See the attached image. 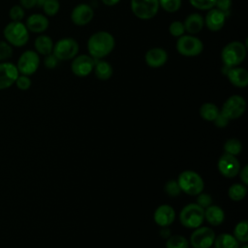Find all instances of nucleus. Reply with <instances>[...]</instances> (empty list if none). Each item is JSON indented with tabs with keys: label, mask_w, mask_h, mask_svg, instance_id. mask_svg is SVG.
<instances>
[{
	"label": "nucleus",
	"mask_w": 248,
	"mask_h": 248,
	"mask_svg": "<svg viewBox=\"0 0 248 248\" xmlns=\"http://www.w3.org/2000/svg\"><path fill=\"white\" fill-rule=\"evenodd\" d=\"M115 46L113 35L108 31L100 30L93 33L87 40L88 54L95 60L107 57Z\"/></svg>",
	"instance_id": "f257e3e1"
},
{
	"label": "nucleus",
	"mask_w": 248,
	"mask_h": 248,
	"mask_svg": "<svg viewBox=\"0 0 248 248\" xmlns=\"http://www.w3.org/2000/svg\"><path fill=\"white\" fill-rule=\"evenodd\" d=\"M247 55L246 44L239 41L228 43L221 50V60L223 66L232 68L240 66Z\"/></svg>",
	"instance_id": "f03ea898"
},
{
	"label": "nucleus",
	"mask_w": 248,
	"mask_h": 248,
	"mask_svg": "<svg viewBox=\"0 0 248 248\" xmlns=\"http://www.w3.org/2000/svg\"><path fill=\"white\" fill-rule=\"evenodd\" d=\"M178 186L181 192L189 196H197L203 191L204 182L202 177L194 170H184L177 178Z\"/></svg>",
	"instance_id": "7ed1b4c3"
},
{
	"label": "nucleus",
	"mask_w": 248,
	"mask_h": 248,
	"mask_svg": "<svg viewBox=\"0 0 248 248\" xmlns=\"http://www.w3.org/2000/svg\"><path fill=\"white\" fill-rule=\"evenodd\" d=\"M4 38L11 46L21 47L25 46L29 40V31L21 21L9 22L3 31Z\"/></svg>",
	"instance_id": "20e7f679"
},
{
	"label": "nucleus",
	"mask_w": 248,
	"mask_h": 248,
	"mask_svg": "<svg viewBox=\"0 0 248 248\" xmlns=\"http://www.w3.org/2000/svg\"><path fill=\"white\" fill-rule=\"evenodd\" d=\"M179 221L185 228H199L204 221V209L196 202L188 203L180 210Z\"/></svg>",
	"instance_id": "39448f33"
},
{
	"label": "nucleus",
	"mask_w": 248,
	"mask_h": 248,
	"mask_svg": "<svg viewBox=\"0 0 248 248\" xmlns=\"http://www.w3.org/2000/svg\"><path fill=\"white\" fill-rule=\"evenodd\" d=\"M177 52L185 57H195L203 50V43L201 39L191 34H184L177 38L175 43Z\"/></svg>",
	"instance_id": "423d86ee"
},
{
	"label": "nucleus",
	"mask_w": 248,
	"mask_h": 248,
	"mask_svg": "<svg viewBox=\"0 0 248 248\" xmlns=\"http://www.w3.org/2000/svg\"><path fill=\"white\" fill-rule=\"evenodd\" d=\"M79 45L78 41L71 37L59 39L54 45L52 53L59 61L72 60L78 54Z\"/></svg>",
	"instance_id": "0eeeda50"
},
{
	"label": "nucleus",
	"mask_w": 248,
	"mask_h": 248,
	"mask_svg": "<svg viewBox=\"0 0 248 248\" xmlns=\"http://www.w3.org/2000/svg\"><path fill=\"white\" fill-rule=\"evenodd\" d=\"M131 11L141 20H149L156 16L160 9L159 0H131Z\"/></svg>",
	"instance_id": "6e6552de"
},
{
	"label": "nucleus",
	"mask_w": 248,
	"mask_h": 248,
	"mask_svg": "<svg viewBox=\"0 0 248 248\" xmlns=\"http://www.w3.org/2000/svg\"><path fill=\"white\" fill-rule=\"evenodd\" d=\"M246 110V101L240 95L230 96L222 105L221 112L231 119H237L244 114Z\"/></svg>",
	"instance_id": "1a4fd4ad"
},
{
	"label": "nucleus",
	"mask_w": 248,
	"mask_h": 248,
	"mask_svg": "<svg viewBox=\"0 0 248 248\" xmlns=\"http://www.w3.org/2000/svg\"><path fill=\"white\" fill-rule=\"evenodd\" d=\"M16 66L20 75L29 77L37 72L40 66V56L35 50H25L18 57Z\"/></svg>",
	"instance_id": "9d476101"
},
{
	"label": "nucleus",
	"mask_w": 248,
	"mask_h": 248,
	"mask_svg": "<svg viewBox=\"0 0 248 248\" xmlns=\"http://www.w3.org/2000/svg\"><path fill=\"white\" fill-rule=\"evenodd\" d=\"M215 232L209 227L196 228L191 233L189 244L193 248H210L213 246Z\"/></svg>",
	"instance_id": "9b49d317"
},
{
	"label": "nucleus",
	"mask_w": 248,
	"mask_h": 248,
	"mask_svg": "<svg viewBox=\"0 0 248 248\" xmlns=\"http://www.w3.org/2000/svg\"><path fill=\"white\" fill-rule=\"evenodd\" d=\"M94 64L95 59L89 54H78L72 59L71 70L75 76L85 78L93 72Z\"/></svg>",
	"instance_id": "f8f14e48"
},
{
	"label": "nucleus",
	"mask_w": 248,
	"mask_h": 248,
	"mask_svg": "<svg viewBox=\"0 0 248 248\" xmlns=\"http://www.w3.org/2000/svg\"><path fill=\"white\" fill-rule=\"evenodd\" d=\"M217 168L223 176L232 178L238 174L240 170V163L235 156L224 153L218 160Z\"/></svg>",
	"instance_id": "ddd939ff"
},
{
	"label": "nucleus",
	"mask_w": 248,
	"mask_h": 248,
	"mask_svg": "<svg viewBox=\"0 0 248 248\" xmlns=\"http://www.w3.org/2000/svg\"><path fill=\"white\" fill-rule=\"evenodd\" d=\"M70 16L72 22L75 25L85 26L93 19L94 10L90 5L86 3H80L73 8Z\"/></svg>",
	"instance_id": "4468645a"
},
{
	"label": "nucleus",
	"mask_w": 248,
	"mask_h": 248,
	"mask_svg": "<svg viewBox=\"0 0 248 248\" xmlns=\"http://www.w3.org/2000/svg\"><path fill=\"white\" fill-rule=\"evenodd\" d=\"M227 14L216 9L215 7L208 10L205 16L203 17L204 26L211 32L220 31L226 23Z\"/></svg>",
	"instance_id": "2eb2a0df"
},
{
	"label": "nucleus",
	"mask_w": 248,
	"mask_h": 248,
	"mask_svg": "<svg viewBox=\"0 0 248 248\" xmlns=\"http://www.w3.org/2000/svg\"><path fill=\"white\" fill-rule=\"evenodd\" d=\"M19 73L15 64L10 62L0 63V90L7 89L15 84Z\"/></svg>",
	"instance_id": "dca6fc26"
},
{
	"label": "nucleus",
	"mask_w": 248,
	"mask_h": 248,
	"mask_svg": "<svg viewBox=\"0 0 248 248\" xmlns=\"http://www.w3.org/2000/svg\"><path fill=\"white\" fill-rule=\"evenodd\" d=\"M153 219L159 227H169L175 220V210L170 204H161L155 209Z\"/></svg>",
	"instance_id": "f3484780"
},
{
	"label": "nucleus",
	"mask_w": 248,
	"mask_h": 248,
	"mask_svg": "<svg viewBox=\"0 0 248 248\" xmlns=\"http://www.w3.org/2000/svg\"><path fill=\"white\" fill-rule=\"evenodd\" d=\"M168 52L162 47H151L144 54V62L150 68H160L168 61Z\"/></svg>",
	"instance_id": "a211bd4d"
},
{
	"label": "nucleus",
	"mask_w": 248,
	"mask_h": 248,
	"mask_svg": "<svg viewBox=\"0 0 248 248\" xmlns=\"http://www.w3.org/2000/svg\"><path fill=\"white\" fill-rule=\"evenodd\" d=\"M226 76L230 83L237 88H245L248 85V71L243 67L230 68Z\"/></svg>",
	"instance_id": "6ab92c4d"
},
{
	"label": "nucleus",
	"mask_w": 248,
	"mask_h": 248,
	"mask_svg": "<svg viewBox=\"0 0 248 248\" xmlns=\"http://www.w3.org/2000/svg\"><path fill=\"white\" fill-rule=\"evenodd\" d=\"M25 25L29 32L41 34L48 28L49 21L46 16L43 14H33L27 17Z\"/></svg>",
	"instance_id": "aec40b11"
},
{
	"label": "nucleus",
	"mask_w": 248,
	"mask_h": 248,
	"mask_svg": "<svg viewBox=\"0 0 248 248\" xmlns=\"http://www.w3.org/2000/svg\"><path fill=\"white\" fill-rule=\"evenodd\" d=\"M183 24L187 34L196 35L200 33L204 27L203 16L199 13H191L185 17Z\"/></svg>",
	"instance_id": "412c9836"
},
{
	"label": "nucleus",
	"mask_w": 248,
	"mask_h": 248,
	"mask_svg": "<svg viewBox=\"0 0 248 248\" xmlns=\"http://www.w3.org/2000/svg\"><path fill=\"white\" fill-rule=\"evenodd\" d=\"M204 220L211 226H219L225 220V212L219 205L210 204L204 208Z\"/></svg>",
	"instance_id": "4be33fe9"
},
{
	"label": "nucleus",
	"mask_w": 248,
	"mask_h": 248,
	"mask_svg": "<svg viewBox=\"0 0 248 248\" xmlns=\"http://www.w3.org/2000/svg\"><path fill=\"white\" fill-rule=\"evenodd\" d=\"M53 45L54 43L49 36L42 34L35 39V42H34V46L36 49L35 51L38 54L46 56L47 54L52 53Z\"/></svg>",
	"instance_id": "5701e85b"
},
{
	"label": "nucleus",
	"mask_w": 248,
	"mask_h": 248,
	"mask_svg": "<svg viewBox=\"0 0 248 248\" xmlns=\"http://www.w3.org/2000/svg\"><path fill=\"white\" fill-rule=\"evenodd\" d=\"M93 72L98 79L108 80L111 78L113 69H112V66L108 61L104 59H98V60H95Z\"/></svg>",
	"instance_id": "b1692460"
},
{
	"label": "nucleus",
	"mask_w": 248,
	"mask_h": 248,
	"mask_svg": "<svg viewBox=\"0 0 248 248\" xmlns=\"http://www.w3.org/2000/svg\"><path fill=\"white\" fill-rule=\"evenodd\" d=\"M213 246L214 248H239V242L232 234L223 232L215 236Z\"/></svg>",
	"instance_id": "393cba45"
},
{
	"label": "nucleus",
	"mask_w": 248,
	"mask_h": 248,
	"mask_svg": "<svg viewBox=\"0 0 248 248\" xmlns=\"http://www.w3.org/2000/svg\"><path fill=\"white\" fill-rule=\"evenodd\" d=\"M219 112H220L219 108L215 104L209 103V102L203 103L199 109V113L201 117L205 121H210V122L214 121V119L219 114Z\"/></svg>",
	"instance_id": "a878e982"
},
{
	"label": "nucleus",
	"mask_w": 248,
	"mask_h": 248,
	"mask_svg": "<svg viewBox=\"0 0 248 248\" xmlns=\"http://www.w3.org/2000/svg\"><path fill=\"white\" fill-rule=\"evenodd\" d=\"M247 194V185L243 183H233L228 190V196L232 201H242Z\"/></svg>",
	"instance_id": "bb28decb"
},
{
	"label": "nucleus",
	"mask_w": 248,
	"mask_h": 248,
	"mask_svg": "<svg viewBox=\"0 0 248 248\" xmlns=\"http://www.w3.org/2000/svg\"><path fill=\"white\" fill-rule=\"evenodd\" d=\"M235 239L239 243H246L248 241V224L246 220L239 221L234 229H233V234Z\"/></svg>",
	"instance_id": "cd10ccee"
},
{
	"label": "nucleus",
	"mask_w": 248,
	"mask_h": 248,
	"mask_svg": "<svg viewBox=\"0 0 248 248\" xmlns=\"http://www.w3.org/2000/svg\"><path fill=\"white\" fill-rule=\"evenodd\" d=\"M166 248H189V241L181 234H170L167 238Z\"/></svg>",
	"instance_id": "c85d7f7f"
},
{
	"label": "nucleus",
	"mask_w": 248,
	"mask_h": 248,
	"mask_svg": "<svg viewBox=\"0 0 248 248\" xmlns=\"http://www.w3.org/2000/svg\"><path fill=\"white\" fill-rule=\"evenodd\" d=\"M224 150H225V153L227 154L236 156L240 154L242 151V143L239 140L231 138L227 140L226 142L224 143Z\"/></svg>",
	"instance_id": "c756f323"
},
{
	"label": "nucleus",
	"mask_w": 248,
	"mask_h": 248,
	"mask_svg": "<svg viewBox=\"0 0 248 248\" xmlns=\"http://www.w3.org/2000/svg\"><path fill=\"white\" fill-rule=\"evenodd\" d=\"M182 0H159V6L167 13H175L179 11Z\"/></svg>",
	"instance_id": "7c9ffc66"
},
{
	"label": "nucleus",
	"mask_w": 248,
	"mask_h": 248,
	"mask_svg": "<svg viewBox=\"0 0 248 248\" xmlns=\"http://www.w3.org/2000/svg\"><path fill=\"white\" fill-rule=\"evenodd\" d=\"M45 16H54L57 15L60 9V3L58 0H46L42 7Z\"/></svg>",
	"instance_id": "2f4dec72"
},
{
	"label": "nucleus",
	"mask_w": 248,
	"mask_h": 248,
	"mask_svg": "<svg viewBox=\"0 0 248 248\" xmlns=\"http://www.w3.org/2000/svg\"><path fill=\"white\" fill-rule=\"evenodd\" d=\"M169 32L172 37L179 38L180 36L185 34L184 24L180 20H173L169 25Z\"/></svg>",
	"instance_id": "473e14b6"
},
{
	"label": "nucleus",
	"mask_w": 248,
	"mask_h": 248,
	"mask_svg": "<svg viewBox=\"0 0 248 248\" xmlns=\"http://www.w3.org/2000/svg\"><path fill=\"white\" fill-rule=\"evenodd\" d=\"M164 190L168 196L172 197V198H175L181 194V190L178 186V183L174 179H170V180L167 181V183L165 184Z\"/></svg>",
	"instance_id": "72a5a7b5"
},
{
	"label": "nucleus",
	"mask_w": 248,
	"mask_h": 248,
	"mask_svg": "<svg viewBox=\"0 0 248 248\" xmlns=\"http://www.w3.org/2000/svg\"><path fill=\"white\" fill-rule=\"evenodd\" d=\"M216 0H189L192 7L200 11H208L215 6Z\"/></svg>",
	"instance_id": "f704fd0d"
},
{
	"label": "nucleus",
	"mask_w": 248,
	"mask_h": 248,
	"mask_svg": "<svg viewBox=\"0 0 248 248\" xmlns=\"http://www.w3.org/2000/svg\"><path fill=\"white\" fill-rule=\"evenodd\" d=\"M24 9L20 5H15L9 11V16L12 21H20L24 17Z\"/></svg>",
	"instance_id": "c9c22d12"
},
{
	"label": "nucleus",
	"mask_w": 248,
	"mask_h": 248,
	"mask_svg": "<svg viewBox=\"0 0 248 248\" xmlns=\"http://www.w3.org/2000/svg\"><path fill=\"white\" fill-rule=\"evenodd\" d=\"M13 55L12 46L5 41H0V61L7 60Z\"/></svg>",
	"instance_id": "e433bc0d"
},
{
	"label": "nucleus",
	"mask_w": 248,
	"mask_h": 248,
	"mask_svg": "<svg viewBox=\"0 0 248 248\" xmlns=\"http://www.w3.org/2000/svg\"><path fill=\"white\" fill-rule=\"evenodd\" d=\"M15 84L16 85V87L20 90H27L30 88L32 81L30 79V78L28 76H24V75H18V77L16 78Z\"/></svg>",
	"instance_id": "4c0bfd02"
},
{
	"label": "nucleus",
	"mask_w": 248,
	"mask_h": 248,
	"mask_svg": "<svg viewBox=\"0 0 248 248\" xmlns=\"http://www.w3.org/2000/svg\"><path fill=\"white\" fill-rule=\"evenodd\" d=\"M197 196H198V198H197V202L196 203H198L203 209L206 208L207 206H209L210 204H212V198L209 194L202 192Z\"/></svg>",
	"instance_id": "58836bf2"
},
{
	"label": "nucleus",
	"mask_w": 248,
	"mask_h": 248,
	"mask_svg": "<svg viewBox=\"0 0 248 248\" xmlns=\"http://www.w3.org/2000/svg\"><path fill=\"white\" fill-rule=\"evenodd\" d=\"M59 63V60L54 56L53 53H50V54H47L45 56V59H44V65L46 68L47 69H54L57 67Z\"/></svg>",
	"instance_id": "ea45409f"
},
{
	"label": "nucleus",
	"mask_w": 248,
	"mask_h": 248,
	"mask_svg": "<svg viewBox=\"0 0 248 248\" xmlns=\"http://www.w3.org/2000/svg\"><path fill=\"white\" fill-rule=\"evenodd\" d=\"M232 4V0H216L215 1V8L227 14L230 11Z\"/></svg>",
	"instance_id": "a19ab883"
},
{
	"label": "nucleus",
	"mask_w": 248,
	"mask_h": 248,
	"mask_svg": "<svg viewBox=\"0 0 248 248\" xmlns=\"http://www.w3.org/2000/svg\"><path fill=\"white\" fill-rule=\"evenodd\" d=\"M214 124L217 126V127H219V128H224V127H226L228 124H229V122H230V119L227 117V116H225L221 111L219 112V114L216 116V118L214 119Z\"/></svg>",
	"instance_id": "79ce46f5"
},
{
	"label": "nucleus",
	"mask_w": 248,
	"mask_h": 248,
	"mask_svg": "<svg viewBox=\"0 0 248 248\" xmlns=\"http://www.w3.org/2000/svg\"><path fill=\"white\" fill-rule=\"evenodd\" d=\"M239 174V177H240V180L243 184L247 185L248 184V166L245 165L238 172Z\"/></svg>",
	"instance_id": "37998d69"
},
{
	"label": "nucleus",
	"mask_w": 248,
	"mask_h": 248,
	"mask_svg": "<svg viewBox=\"0 0 248 248\" xmlns=\"http://www.w3.org/2000/svg\"><path fill=\"white\" fill-rule=\"evenodd\" d=\"M20 6L23 9H33L34 7L37 6L36 0H20Z\"/></svg>",
	"instance_id": "c03bdc74"
},
{
	"label": "nucleus",
	"mask_w": 248,
	"mask_h": 248,
	"mask_svg": "<svg viewBox=\"0 0 248 248\" xmlns=\"http://www.w3.org/2000/svg\"><path fill=\"white\" fill-rule=\"evenodd\" d=\"M160 235L163 238H168L170 235V231L169 230L168 227H164L160 230Z\"/></svg>",
	"instance_id": "a18cd8bd"
},
{
	"label": "nucleus",
	"mask_w": 248,
	"mask_h": 248,
	"mask_svg": "<svg viewBox=\"0 0 248 248\" xmlns=\"http://www.w3.org/2000/svg\"><path fill=\"white\" fill-rule=\"evenodd\" d=\"M102 3L108 7H112L117 5L121 0H101Z\"/></svg>",
	"instance_id": "49530a36"
},
{
	"label": "nucleus",
	"mask_w": 248,
	"mask_h": 248,
	"mask_svg": "<svg viewBox=\"0 0 248 248\" xmlns=\"http://www.w3.org/2000/svg\"><path fill=\"white\" fill-rule=\"evenodd\" d=\"M46 0H36V2H37V7H39V8H42L43 7V5L45 4V2H46Z\"/></svg>",
	"instance_id": "de8ad7c7"
},
{
	"label": "nucleus",
	"mask_w": 248,
	"mask_h": 248,
	"mask_svg": "<svg viewBox=\"0 0 248 248\" xmlns=\"http://www.w3.org/2000/svg\"><path fill=\"white\" fill-rule=\"evenodd\" d=\"M239 248H248V246L246 243H244L242 246H239Z\"/></svg>",
	"instance_id": "09e8293b"
}]
</instances>
